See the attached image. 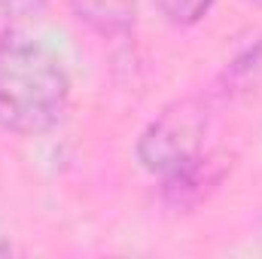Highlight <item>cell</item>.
Returning <instances> with one entry per match:
<instances>
[{"instance_id": "1", "label": "cell", "mask_w": 262, "mask_h": 259, "mask_svg": "<svg viewBox=\"0 0 262 259\" xmlns=\"http://www.w3.org/2000/svg\"><path fill=\"white\" fill-rule=\"evenodd\" d=\"M70 104V73L46 43L0 37V131L37 137L52 131Z\"/></svg>"}, {"instance_id": "2", "label": "cell", "mask_w": 262, "mask_h": 259, "mask_svg": "<svg viewBox=\"0 0 262 259\" xmlns=\"http://www.w3.org/2000/svg\"><path fill=\"white\" fill-rule=\"evenodd\" d=\"M213 98L210 95H186L171 101L134 143L137 162L156 174L159 180L189 165L204 153V137L210 131Z\"/></svg>"}, {"instance_id": "3", "label": "cell", "mask_w": 262, "mask_h": 259, "mask_svg": "<svg viewBox=\"0 0 262 259\" xmlns=\"http://www.w3.org/2000/svg\"><path fill=\"white\" fill-rule=\"evenodd\" d=\"M232 168H235V156L232 153H226V149L207 153L204 149L189 165H183L174 174L162 177V201H165V207H171L177 213L195 210L198 204H204L226 183Z\"/></svg>"}, {"instance_id": "4", "label": "cell", "mask_w": 262, "mask_h": 259, "mask_svg": "<svg viewBox=\"0 0 262 259\" xmlns=\"http://www.w3.org/2000/svg\"><path fill=\"white\" fill-rule=\"evenodd\" d=\"M70 15L104 40H122L131 37L137 28V0H67Z\"/></svg>"}, {"instance_id": "5", "label": "cell", "mask_w": 262, "mask_h": 259, "mask_svg": "<svg viewBox=\"0 0 262 259\" xmlns=\"http://www.w3.org/2000/svg\"><path fill=\"white\" fill-rule=\"evenodd\" d=\"M256 85H262V37L256 43H250L247 49H241L229 64L223 67L210 98L213 101L235 98V95H244V92H250Z\"/></svg>"}, {"instance_id": "6", "label": "cell", "mask_w": 262, "mask_h": 259, "mask_svg": "<svg viewBox=\"0 0 262 259\" xmlns=\"http://www.w3.org/2000/svg\"><path fill=\"white\" fill-rule=\"evenodd\" d=\"M159 15L174 28H192L210 15L216 0H152Z\"/></svg>"}, {"instance_id": "7", "label": "cell", "mask_w": 262, "mask_h": 259, "mask_svg": "<svg viewBox=\"0 0 262 259\" xmlns=\"http://www.w3.org/2000/svg\"><path fill=\"white\" fill-rule=\"evenodd\" d=\"M46 0H0V18L3 21H12V18H21V15H31L43 6Z\"/></svg>"}, {"instance_id": "8", "label": "cell", "mask_w": 262, "mask_h": 259, "mask_svg": "<svg viewBox=\"0 0 262 259\" xmlns=\"http://www.w3.org/2000/svg\"><path fill=\"white\" fill-rule=\"evenodd\" d=\"M256 3H262V0H256Z\"/></svg>"}]
</instances>
